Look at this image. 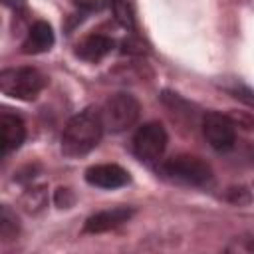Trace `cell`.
Listing matches in <instances>:
<instances>
[{
    "label": "cell",
    "instance_id": "1",
    "mask_svg": "<svg viewBox=\"0 0 254 254\" xmlns=\"http://www.w3.org/2000/svg\"><path fill=\"white\" fill-rule=\"evenodd\" d=\"M103 121L101 113H97L93 107H87L73 115L62 133V153L65 157H81L89 153L101 139L103 133Z\"/></svg>",
    "mask_w": 254,
    "mask_h": 254
},
{
    "label": "cell",
    "instance_id": "2",
    "mask_svg": "<svg viewBox=\"0 0 254 254\" xmlns=\"http://www.w3.org/2000/svg\"><path fill=\"white\" fill-rule=\"evenodd\" d=\"M48 79L36 67H10L0 73V89L4 95L30 101L46 87Z\"/></svg>",
    "mask_w": 254,
    "mask_h": 254
},
{
    "label": "cell",
    "instance_id": "3",
    "mask_svg": "<svg viewBox=\"0 0 254 254\" xmlns=\"http://www.w3.org/2000/svg\"><path fill=\"white\" fill-rule=\"evenodd\" d=\"M161 175L171 181L194 185V187L206 185L212 179L210 167L202 159L192 157V155H177V157L167 159L161 165Z\"/></svg>",
    "mask_w": 254,
    "mask_h": 254
},
{
    "label": "cell",
    "instance_id": "4",
    "mask_svg": "<svg viewBox=\"0 0 254 254\" xmlns=\"http://www.w3.org/2000/svg\"><path fill=\"white\" fill-rule=\"evenodd\" d=\"M139 111L141 105L131 93H115L105 101L101 109L103 127L111 133H121L133 127V123L139 119Z\"/></svg>",
    "mask_w": 254,
    "mask_h": 254
},
{
    "label": "cell",
    "instance_id": "5",
    "mask_svg": "<svg viewBox=\"0 0 254 254\" xmlns=\"http://www.w3.org/2000/svg\"><path fill=\"white\" fill-rule=\"evenodd\" d=\"M167 141H169V137H167L165 127L157 121H151L137 129V133L133 137V151L141 161L155 163L163 157V153L167 149Z\"/></svg>",
    "mask_w": 254,
    "mask_h": 254
},
{
    "label": "cell",
    "instance_id": "6",
    "mask_svg": "<svg viewBox=\"0 0 254 254\" xmlns=\"http://www.w3.org/2000/svg\"><path fill=\"white\" fill-rule=\"evenodd\" d=\"M234 127H236L234 121L218 111H208L202 117V133H204L208 145L218 153H226L234 147V143H236Z\"/></svg>",
    "mask_w": 254,
    "mask_h": 254
},
{
    "label": "cell",
    "instance_id": "7",
    "mask_svg": "<svg viewBox=\"0 0 254 254\" xmlns=\"http://www.w3.org/2000/svg\"><path fill=\"white\" fill-rule=\"evenodd\" d=\"M85 181L91 187H99V189H119V187H125L131 181V177L123 167L105 163V165L89 167L85 171Z\"/></svg>",
    "mask_w": 254,
    "mask_h": 254
},
{
    "label": "cell",
    "instance_id": "8",
    "mask_svg": "<svg viewBox=\"0 0 254 254\" xmlns=\"http://www.w3.org/2000/svg\"><path fill=\"white\" fill-rule=\"evenodd\" d=\"M133 214H135V210H133L131 206H113V208L99 210V212L91 214V216L85 220V224H83V232H89V234L107 232V230L117 228L119 224L127 222Z\"/></svg>",
    "mask_w": 254,
    "mask_h": 254
},
{
    "label": "cell",
    "instance_id": "9",
    "mask_svg": "<svg viewBox=\"0 0 254 254\" xmlns=\"http://www.w3.org/2000/svg\"><path fill=\"white\" fill-rule=\"evenodd\" d=\"M26 139V127L24 121L18 115L2 113L0 115V143H2V155H8L16 151Z\"/></svg>",
    "mask_w": 254,
    "mask_h": 254
},
{
    "label": "cell",
    "instance_id": "10",
    "mask_svg": "<svg viewBox=\"0 0 254 254\" xmlns=\"http://www.w3.org/2000/svg\"><path fill=\"white\" fill-rule=\"evenodd\" d=\"M54 40L56 38H54L52 26L48 22L40 20V22H36L30 28L26 40L22 42V52L24 54H42V52H48L54 46Z\"/></svg>",
    "mask_w": 254,
    "mask_h": 254
},
{
    "label": "cell",
    "instance_id": "11",
    "mask_svg": "<svg viewBox=\"0 0 254 254\" xmlns=\"http://www.w3.org/2000/svg\"><path fill=\"white\" fill-rule=\"evenodd\" d=\"M115 42L107 36H101V34H93V36H87L83 42L77 44L75 48V56L85 60V62H97L101 58H105L111 50H113Z\"/></svg>",
    "mask_w": 254,
    "mask_h": 254
},
{
    "label": "cell",
    "instance_id": "12",
    "mask_svg": "<svg viewBox=\"0 0 254 254\" xmlns=\"http://www.w3.org/2000/svg\"><path fill=\"white\" fill-rule=\"evenodd\" d=\"M111 8L115 14V20L127 28V30H135V16H133V8L127 0H111Z\"/></svg>",
    "mask_w": 254,
    "mask_h": 254
},
{
    "label": "cell",
    "instance_id": "13",
    "mask_svg": "<svg viewBox=\"0 0 254 254\" xmlns=\"http://www.w3.org/2000/svg\"><path fill=\"white\" fill-rule=\"evenodd\" d=\"M16 234H18V218L8 206H2V210H0V236L4 240H12Z\"/></svg>",
    "mask_w": 254,
    "mask_h": 254
},
{
    "label": "cell",
    "instance_id": "14",
    "mask_svg": "<svg viewBox=\"0 0 254 254\" xmlns=\"http://www.w3.org/2000/svg\"><path fill=\"white\" fill-rule=\"evenodd\" d=\"M228 91L232 93V97H236V99L244 101L248 107H252V109H254V91H252L250 87H246V85H236V87H230Z\"/></svg>",
    "mask_w": 254,
    "mask_h": 254
},
{
    "label": "cell",
    "instance_id": "15",
    "mask_svg": "<svg viewBox=\"0 0 254 254\" xmlns=\"http://www.w3.org/2000/svg\"><path fill=\"white\" fill-rule=\"evenodd\" d=\"M54 202H56L60 208H67V206H71V204H73V194H71V190L60 187V189L56 190V194H54Z\"/></svg>",
    "mask_w": 254,
    "mask_h": 254
},
{
    "label": "cell",
    "instance_id": "16",
    "mask_svg": "<svg viewBox=\"0 0 254 254\" xmlns=\"http://www.w3.org/2000/svg\"><path fill=\"white\" fill-rule=\"evenodd\" d=\"M228 200H232V202H236V204H246V202H250V192H248L244 187L230 189V190H228Z\"/></svg>",
    "mask_w": 254,
    "mask_h": 254
}]
</instances>
